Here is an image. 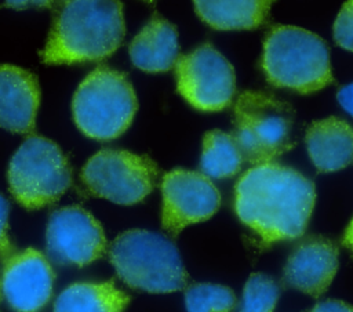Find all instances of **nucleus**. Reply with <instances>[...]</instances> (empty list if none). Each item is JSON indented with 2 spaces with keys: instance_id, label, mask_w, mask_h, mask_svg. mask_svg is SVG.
I'll return each mask as SVG.
<instances>
[{
  "instance_id": "39448f33",
  "label": "nucleus",
  "mask_w": 353,
  "mask_h": 312,
  "mask_svg": "<svg viewBox=\"0 0 353 312\" xmlns=\"http://www.w3.org/2000/svg\"><path fill=\"white\" fill-rule=\"evenodd\" d=\"M233 138L244 162L274 163L295 145L292 106L272 92L243 91L233 106Z\"/></svg>"
},
{
  "instance_id": "bb28decb",
  "label": "nucleus",
  "mask_w": 353,
  "mask_h": 312,
  "mask_svg": "<svg viewBox=\"0 0 353 312\" xmlns=\"http://www.w3.org/2000/svg\"><path fill=\"white\" fill-rule=\"evenodd\" d=\"M343 244L346 247H349L352 251H353V218L352 221L349 222L346 231H345V235H343Z\"/></svg>"
},
{
  "instance_id": "a878e982",
  "label": "nucleus",
  "mask_w": 353,
  "mask_h": 312,
  "mask_svg": "<svg viewBox=\"0 0 353 312\" xmlns=\"http://www.w3.org/2000/svg\"><path fill=\"white\" fill-rule=\"evenodd\" d=\"M8 7L12 8H26V7H51V1H7L6 3Z\"/></svg>"
},
{
  "instance_id": "f3484780",
  "label": "nucleus",
  "mask_w": 353,
  "mask_h": 312,
  "mask_svg": "<svg viewBox=\"0 0 353 312\" xmlns=\"http://www.w3.org/2000/svg\"><path fill=\"white\" fill-rule=\"evenodd\" d=\"M128 301L113 282H79L57 297L54 312H123Z\"/></svg>"
},
{
  "instance_id": "dca6fc26",
  "label": "nucleus",
  "mask_w": 353,
  "mask_h": 312,
  "mask_svg": "<svg viewBox=\"0 0 353 312\" xmlns=\"http://www.w3.org/2000/svg\"><path fill=\"white\" fill-rule=\"evenodd\" d=\"M305 141L312 163L321 173L338 171L353 163V127L339 117L313 121Z\"/></svg>"
},
{
  "instance_id": "9d476101",
  "label": "nucleus",
  "mask_w": 353,
  "mask_h": 312,
  "mask_svg": "<svg viewBox=\"0 0 353 312\" xmlns=\"http://www.w3.org/2000/svg\"><path fill=\"white\" fill-rule=\"evenodd\" d=\"M46 242L50 260L58 265L84 266L106 250L101 224L79 206L61 207L50 214Z\"/></svg>"
},
{
  "instance_id": "9b49d317",
  "label": "nucleus",
  "mask_w": 353,
  "mask_h": 312,
  "mask_svg": "<svg viewBox=\"0 0 353 312\" xmlns=\"http://www.w3.org/2000/svg\"><path fill=\"white\" fill-rule=\"evenodd\" d=\"M161 225L171 236L185 226L208 220L221 206V193L203 173L175 168L161 181Z\"/></svg>"
},
{
  "instance_id": "f257e3e1",
  "label": "nucleus",
  "mask_w": 353,
  "mask_h": 312,
  "mask_svg": "<svg viewBox=\"0 0 353 312\" xmlns=\"http://www.w3.org/2000/svg\"><path fill=\"white\" fill-rule=\"evenodd\" d=\"M316 200L314 184L277 163L252 166L234 188V211L265 244L301 237Z\"/></svg>"
},
{
  "instance_id": "6e6552de",
  "label": "nucleus",
  "mask_w": 353,
  "mask_h": 312,
  "mask_svg": "<svg viewBox=\"0 0 353 312\" xmlns=\"http://www.w3.org/2000/svg\"><path fill=\"white\" fill-rule=\"evenodd\" d=\"M157 174L150 157L106 148L88 159L80 178L94 196L128 206L142 202L153 191Z\"/></svg>"
},
{
  "instance_id": "5701e85b",
  "label": "nucleus",
  "mask_w": 353,
  "mask_h": 312,
  "mask_svg": "<svg viewBox=\"0 0 353 312\" xmlns=\"http://www.w3.org/2000/svg\"><path fill=\"white\" fill-rule=\"evenodd\" d=\"M8 202L0 195V260L6 261L14 254V246L8 239Z\"/></svg>"
},
{
  "instance_id": "a211bd4d",
  "label": "nucleus",
  "mask_w": 353,
  "mask_h": 312,
  "mask_svg": "<svg viewBox=\"0 0 353 312\" xmlns=\"http://www.w3.org/2000/svg\"><path fill=\"white\" fill-rule=\"evenodd\" d=\"M270 1H194V10L201 21L218 30L255 29L262 25L270 10Z\"/></svg>"
},
{
  "instance_id": "4be33fe9",
  "label": "nucleus",
  "mask_w": 353,
  "mask_h": 312,
  "mask_svg": "<svg viewBox=\"0 0 353 312\" xmlns=\"http://www.w3.org/2000/svg\"><path fill=\"white\" fill-rule=\"evenodd\" d=\"M334 40L342 48L353 51V0L342 6L335 19Z\"/></svg>"
},
{
  "instance_id": "412c9836",
  "label": "nucleus",
  "mask_w": 353,
  "mask_h": 312,
  "mask_svg": "<svg viewBox=\"0 0 353 312\" xmlns=\"http://www.w3.org/2000/svg\"><path fill=\"white\" fill-rule=\"evenodd\" d=\"M280 294L279 284L265 273H252L243 290L239 312H273Z\"/></svg>"
},
{
  "instance_id": "aec40b11",
  "label": "nucleus",
  "mask_w": 353,
  "mask_h": 312,
  "mask_svg": "<svg viewBox=\"0 0 353 312\" xmlns=\"http://www.w3.org/2000/svg\"><path fill=\"white\" fill-rule=\"evenodd\" d=\"M188 312H232L236 295L232 289L214 283H193L185 290Z\"/></svg>"
},
{
  "instance_id": "1a4fd4ad",
  "label": "nucleus",
  "mask_w": 353,
  "mask_h": 312,
  "mask_svg": "<svg viewBox=\"0 0 353 312\" xmlns=\"http://www.w3.org/2000/svg\"><path fill=\"white\" fill-rule=\"evenodd\" d=\"M174 68L178 92L193 108L219 112L232 104L236 92L234 69L211 43L179 55Z\"/></svg>"
},
{
  "instance_id": "7ed1b4c3",
  "label": "nucleus",
  "mask_w": 353,
  "mask_h": 312,
  "mask_svg": "<svg viewBox=\"0 0 353 312\" xmlns=\"http://www.w3.org/2000/svg\"><path fill=\"white\" fill-rule=\"evenodd\" d=\"M261 66L272 86L301 94L319 91L334 81L328 46L298 26H272L263 40Z\"/></svg>"
},
{
  "instance_id": "20e7f679",
  "label": "nucleus",
  "mask_w": 353,
  "mask_h": 312,
  "mask_svg": "<svg viewBox=\"0 0 353 312\" xmlns=\"http://www.w3.org/2000/svg\"><path fill=\"white\" fill-rule=\"evenodd\" d=\"M108 254L119 277L132 289L171 293L188 284L176 246L157 232L125 231L110 243Z\"/></svg>"
},
{
  "instance_id": "4468645a",
  "label": "nucleus",
  "mask_w": 353,
  "mask_h": 312,
  "mask_svg": "<svg viewBox=\"0 0 353 312\" xmlns=\"http://www.w3.org/2000/svg\"><path fill=\"white\" fill-rule=\"evenodd\" d=\"M40 104L37 77L19 66L0 65V127L28 134L34 128Z\"/></svg>"
},
{
  "instance_id": "0eeeda50",
  "label": "nucleus",
  "mask_w": 353,
  "mask_h": 312,
  "mask_svg": "<svg viewBox=\"0 0 353 312\" xmlns=\"http://www.w3.org/2000/svg\"><path fill=\"white\" fill-rule=\"evenodd\" d=\"M8 188L28 210L55 203L72 185V168L62 149L43 135H29L10 160Z\"/></svg>"
},
{
  "instance_id": "cd10ccee",
  "label": "nucleus",
  "mask_w": 353,
  "mask_h": 312,
  "mask_svg": "<svg viewBox=\"0 0 353 312\" xmlns=\"http://www.w3.org/2000/svg\"><path fill=\"white\" fill-rule=\"evenodd\" d=\"M0 298H1V286H0Z\"/></svg>"
},
{
  "instance_id": "423d86ee",
  "label": "nucleus",
  "mask_w": 353,
  "mask_h": 312,
  "mask_svg": "<svg viewBox=\"0 0 353 312\" xmlns=\"http://www.w3.org/2000/svg\"><path fill=\"white\" fill-rule=\"evenodd\" d=\"M138 102L127 76L109 66H98L79 84L72 113L79 130L88 138L109 141L131 124Z\"/></svg>"
},
{
  "instance_id": "2eb2a0df",
  "label": "nucleus",
  "mask_w": 353,
  "mask_h": 312,
  "mask_svg": "<svg viewBox=\"0 0 353 312\" xmlns=\"http://www.w3.org/2000/svg\"><path fill=\"white\" fill-rule=\"evenodd\" d=\"M178 30L175 25L154 12L128 47L134 66L149 73L167 72L174 68L178 54Z\"/></svg>"
},
{
  "instance_id": "f8f14e48",
  "label": "nucleus",
  "mask_w": 353,
  "mask_h": 312,
  "mask_svg": "<svg viewBox=\"0 0 353 312\" xmlns=\"http://www.w3.org/2000/svg\"><path fill=\"white\" fill-rule=\"evenodd\" d=\"M54 271L36 248L14 253L4 261L1 294L15 312H40L51 300Z\"/></svg>"
},
{
  "instance_id": "393cba45",
  "label": "nucleus",
  "mask_w": 353,
  "mask_h": 312,
  "mask_svg": "<svg viewBox=\"0 0 353 312\" xmlns=\"http://www.w3.org/2000/svg\"><path fill=\"white\" fill-rule=\"evenodd\" d=\"M336 99L339 102V105L349 113L353 116V83L346 84L343 87H341L336 92Z\"/></svg>"
},
{
  "instance_id": "ddd939ff",
  "label": "nucleus",
  "mask_w": 353,
  "mask_h": 312,
  "mask_svg": "<svg viewBox=\"0 0 353 312\" xmlns=\"http://www.w3.org/2000/svg\"><path fill=\"white\" fill-rule=\"evenodd\" d=\"M336 269V244L324 236L310 235L303 237L290 253L283 283L312 297H319L331 284Z\"/></svg>"
},
{
  "instance_id": "b1692460",
  "label": "nucleus",
  "mask_w": 353,
  "mask_h": 312,
  "mask_svg": "<svg viewBox=\"0 0 353 312\" xmlns=\"http://www.w3.org/2000/svg\"><path fill=\"white\" fill-rule=\"evenodd\" d=\"M309 312H353V306L339 300H325L316 304Z\"/></svg>"
},
{
  "instance_id": "f03ea898",
  "label": "nucleus",
  "mask_w": 353,
  "mask_h": 312,
  "mask_svg": "<svg viewBox=\"0 0 353 312\" xmlns=\"http://www.w3.org/2000/svg\"><path fill=\"white\" fill-rule=\"evenodd\" d=\"M124 33L120 1H61L55 6L48 39L40 57L50 65L101 61L120 47Z\"/></svg>"
},
{
  "instance_id": "6ab92c4d",
  "label": "nucleus",
  "mask_w": 353,
  "mask_h": 312,
  "mask_svg": "<svg viewBox=\"0 0 353 312\" xmlns=\"http://www.w3.org/2000/svg\"><path fill=\"white\" fill-rule=\"evenodd\" d=\"M243 163V153L232 134L211 130L204 135L200 168L205 177L230 178L240 171Z\"/></svg>"
}]
</instances>
